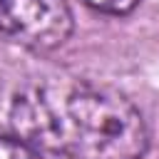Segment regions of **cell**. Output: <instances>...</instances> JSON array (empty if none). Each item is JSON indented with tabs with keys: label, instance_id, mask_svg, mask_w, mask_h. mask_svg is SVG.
Wrapping results in <instances>:
<instances>
[{
	"label": "cell",
	"instance_id": "obj_3",
	"mask_svg": "<svg viewBox=\"0 0 159 159\" xmlns=\"http://www.w3.org/2000/svg\"><path fill=\"white\" fill-rule=\"evenodd\" d=\"M0 159H42L27 142L0 137Z\"/></svg>",
	"mask_w": 159,
	"mask_h": 159
},
{
	"label": "cell",
	"instance_id": "obj_2",
	"mask_svg": "<svg viewBox=\"0 0 159 159\" xmlns=\"http://www.w3.org/2000/svg\"><path fill=\"white\" fill-rule=\"evenodd\" d=\"M0 32L30 50H55L72 35L67 0H0Z\"/></svg>",
	"mask_w": 159,
	"mask_h": 159
},
{
	"label": "cell",
	"instance_id": "obj_4",
	"mask_svg": "<svg viewBox=\"0 0 159 159\" xmlns=\"http://www.w3.org/2000/svg\"><path fill=\"white\" fill-rule=\"evenodd\" d=\"M84 2L99 12H107V15H127L137 7L139 0H84Z\"/></svg>",
	"mask_w": 159,
	"mask_h": 159
},
{
	"label": "cell",
	"instance_id": "obj_1",
	"mask_svg": "<svg viewBox=\"0 0 159 159\" xmlns=\"http://www.w3.org/2000/svg\"><path fill=\"white\" fill-rule=\"evenodd\" d=\"M12 127L67 159H142L149 132L142 112L114 87L84 80H50L12 102Z\"/></svg>",
	"mask_w": 159,
	"mask_h": 159
}]
</instances>
